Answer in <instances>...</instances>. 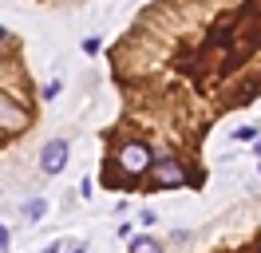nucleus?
<instances>
[{
	"instance_id": "obj_1",
	"label": "nucleus",
	"mask_w": 261,
	"mask_h": 253,
	"mask_svg": "<svg viewBox=\"0 0 261 253\" xmlns=\"http://www.w3.org/2000/svg\"><path fill=\"white\" fill-rule=\"evenodd\" d=\"M150 162H154V158H150V146H147V142H123V146H119V166H123L130 178L147 174Z\"/></svg>"
},
{
	"instance_id": "obj_2",
	"label": "nucleus",
	"mask_w": 261,
	"mask_h": 253,
	"mask_svg": "<svg viewBox=\"0 0 261 253\" xmlns=\"http://www.w3.org/2000/svg\"><path fill=\"white\" fill-rule=\"evenodd\" d=\"M67 155H71L67 139H51L48 146L40 150V170H44V174H60L67 166Z\"/></svg>"
},
{
	"instance_id": "obj_3",
	"label": "nucleus",
	"mask_w": 261,
	"mask_h": 253,
	"mask_svg": "<svg viewBox=\"0 0 261 253\" xmlns=\"http://www.w3.org/2000/svg\"><path fill=\"white\" fill-rule=\"evenodd\" d=\"M154 166V182H159V190H174L186 182V174H182V166L174 162V158H159V162H150Z\"/></svg>"
},
{
	"instance_id": "obj_4",
	"label": "nucleus",
	"mask_w": 261,
	"mask_h": 253,
	"mask_svg": "<svg viewBox=\"0 0 261 253\" xmlns=\"http://www.w3.org/2000/svg\"><path fill=\"white\" fill-rule=\"evenodd\" d=\"M0 123H8L16 131V127H24V111H16L12 103H0Z\"/></svg>"
},
{
	"instance_id": "obj_5",
	"label": "nucleus",
	"mask_w": 261,
	"mask_h": 253,
	"mask_svg": "<svg viewBox=\"0 0 261 253\" xmlns=\"http://www.w3.org/2000/svg\"><path fill=\"white\" fill-rule=\"evenodd\" d=\"M130 253H163V245H159L154 237H135V241H130Z\"/></svg>"
},
{
	"instance_id": "obj_6",
	"label": "nucleus",
	"mask_w": 261,
	"mask_h": 253,
	"mask_svg": "<svg viewBox=\"0 0 261 253\" xmlns=\"http://www.w3.org/2000/svg\"><path fill=\"white\" fill-rule=\"evenodd\" d=\"M24 214H28V218H32V221H40V218H44V214H48V202H44V198H32V202L24 206Z\"/></svg>"
},
{
	"instance_id": "obj_7",
	"label": "nucleus",
	"mask_w": 261,
	"mask_h": 253,
	"mask_svg": "<svg viewBox=\"0 0 261 253\" xmlns=\"http://www.w3.org/2000/svg\"><path fill=\"white\" fill-rule=\"evenodd\" d=\"M238 139H257V127H238Z\"/></svg>"
},
{
	"instance_id": "obj_8",
	"label": "nucleus",
	"mask_w": 261,
	"mask_h": 253,
	"mask_svg": "<svg viewBox=\"0 0 261 253\" xmlns=\"http://www.w3.org/2000/svg\"><path fill=\"white\" fill-rule=\"evenodd\" d=\"M8 249V230H4V225H0V253Z\"/></svg>"
},
{
	"instance_id": "obj_9",
	"label": "nucleus",
	"mask_w": 261,
	"mask_h": 253,
	"mask_svg": "<svg viewBox=\"0 0 261 253\" xmlns=\"http://www.w3.org/2000/svg\"><path fill=\"white\" fill-rule=\"evenodd\" d=\"M4 36H8V32H4V24H0V44H4Z\"/></svg>"
},
{
	"instance_id": "obj_10",
	"label": "nucleus",
	"mask_w": 261,
	"mask_h": 253,
	"mask_svg": "<svg viewBox=\"0 0 261 253\" xmlns=\"http://www.w3.org/2000/svg\"><path fill=\"white\" fill-rule=\"evenodd\" d=\"M44 253H60V249H56V245H48V249H44Z\"/></svg>"
},
{
	"instance_id": "obj_11",
	"label": "nucleus",
	"mask_w": 261,
	"mask_h": 253,
	"mask_svg": "<svg viewBox=\"0 0 261 253\" xmlns=\"http://www.w3.org/2000/svg\"><path fill=\"white\" fill-rule=\"evenodd\" d=\"M257 155H261V139H257Z\"/></svg>"
},
{
	"instance_id": "obj_12",
	"label": "nucleus",
	"mask_w": 261,
	"mask_h": 253,
	"mask_svg": "<svg viewBox=\"0 0 261 253\" xmlns=\"http://www.w3.org/2000/svg\"><path fill=\"white\" fill-rule=\"evenodd\" d=\"M75 253H83V249H75Z\"/></svg>"
}]
</instances>
